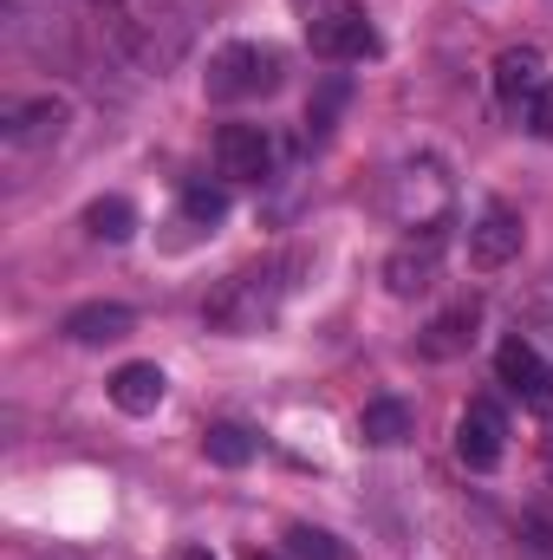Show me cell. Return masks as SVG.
Returning a JSON list of instances; mask_svg holds the SVG:
<instances>
[{
  "label": "cell",
  "instance_id": "obj_1",
  "mask_svg": "<svg viewBox=\"0 0 553 560\" xmlns=\"http://www.w3.org/2000/svg\"><path fill=\"white\" fill-rule=\"evenodd\" d=\"M105 33H111V46H118L138 72L163 79V72H176L183 52L196 46V13H189V0H111Z\"/></svg>",
  "mask_w": 553,
  "mask_h": 560
},
{
  "label": "cell",
  "instance_id": "obj_2",
  "mask_svg": "<svg viewBox=\"0 0 553 560\" xmlns=\"http://www.w3.org/2000/svg\"><path fill=\"white\" fill-rule=\"evenodd\" d=\"M299 255H268V261H255V268H235V275L222 280L209 300H202V319L215 326V332H261V326H274V313H280V300L299 287Z\"/></svg>",
  "mask_w": 553,
  "mask_h": 560
},
{
  "label": "cell",
  "instance_id": "obj_3",
  "mask_svg": "<svg viewBox=\"0 0 553 560\" xmlns=\"http://www.w3.org/2000/svg\"><path fill=\"white\" fill-rule=\"evenodd\" d=\"M385 209H391L404 229L430 235V229L449 222V209H456V183L443 176L436 156H411V163L391 170V183H385Z\"/></svg>",
  "mask_w": 553,
  "mask_h": 560
},
{
  "label": "cell",
  "instance_id": "obj_4",
  "mask_svg": "<svg viewBox=\"0 0 553 560\" xmlns=\"http://www.w3.org/2000/svg\"><path fill=\"white\" fill-rule=\"evenodd\" d=\"M299 7V26H306V46L332 66H352V59H372L378 52V33L365 20L358 0H293Z\"/></svg>",
  "mask_w": 553,
  "mask_h": 560
},
{
  "label": "cell",
  "instance_id": "obj_5",
  "mask_svg": "<svg viewBox=\"0 0 553 560\" xmlns=\"http://www.w3.org/2000/svg\"><path fill=\"white\" fill-rule=\"evenodd\" d=\"M280 85V52L274 46H222L215 59H209V72H202V92L215 98V105H235V98H261V92H274Z\"/></svg>",
  "mask_w": 553,
  "mask_h": 560
},
{
  "label": "cell",
  "instance_id": "obj_6",
  "mask_svg": "<svg viewBox=\"0 0 553 560\" xmlns=\"http://www.w3.org/2000/svg\"><path fill=\"white\" fill-rule=\"evenodd\" d=\"M72 131V105L66 98H33V105H20L13 118H7V156H52L59 143Z\"/></svg>",
  "mask_w": 553,
  "mask_h": 560
},
{
  "label": "cell",
  "instance_id": "obj_7",
  "mask_svg": "<svg viewBox=\"0 0 553 560\" xmlns=\"http://www.w3.org/2000/svg\"><path fill=\"white\" fill-rule=\"evenodd\" d=\"M502 450H508V418H502V405L475 398V405L456 418V456H462L469 469H495Z\"/></svg>",
  "mask_w": 553,
  "mask_h": 560
},
{
  "label": "cell",
  "instance_id": "obj_8",
  "mask_svg": "<svg viewBox=\"0 0 553 560\" xmlns=\"http://www.w3.org/2000/svg\"><path fill=\"white\" fill-rule=\"evenodd\" d=\"M215 170L235 183H261L274 170V138L261 125H222L215 131Z\"/></svg>",
  "mask_w": 553,
  "mask_h": 560
},
{
  "label": "cell",
  "instance_id": "obj_9",
  "mask_svg": "<svg viewBox=\"0 0 553 560\" xmlns=\"http://www.w3.org/2000/svg\"><path fill=\"white\" fill-rule=\"evenodd\" d=\"M436 268H443V229L411 235L404 248H391V261H385V287H391L398 300H416V293L436 287Z\"/></svg>",
  "mask_w": 553,
  "mask_h": 560
},
{
  "label": "cell",
  "instance_id": "obj_10",
  "mask_svg": "<svg viewBox=\"0 0 553 560\" xmlns=\"http://www.w3.org/2000/svg\"><path fill=\"white\" fill-rule=\"evenodd\" d=\"M495 372H502V385L508 392H521L528 405H553V365L528 346V339H502V352H495Z\"/></svg>",
  "mask_w": 553,
  "mask_h": 560
},
{
  "label": "cell",
  "instance_id": "obj_11",
  "mask_svg": "<svg viewBox=\"0 0 553 560\" xmlns=\"http://www.w3.org/2000/svg\"><path fill=\"white\" fill-rule=\"evenodd\" d=\"M515 255H521V215L502 209V202L482 209V222L469 229V261H475V268H508Z\"/></svg>",
  "mask_w": 553,
  "mask_h": 560
},
{
  "label": "cell",
  "instance_id": "obj_12",
  "mask_svg": "<svg viewBox=\"0 0 553 560\" xmlns=\"http://www.w3.org/2000/svg\"><path fill=\"white\" fill-rule=\"evenodd\" d=\"M475 326H482V306H475V300H462V306L436 313V319L416 332V352H423V359H436V365H443V359H462V352L475 346Z\"/></svg>",
  "mask_w": 553,
  "mask_h": 560
},
{
  "label": "cell",
  "instance_id": "obj_13",
  "mask_svg": "<svg viewBox=\"0 0 553 560\" xmlns=\"http://www.w3.org/2000/svg\"><path fill=\"white\" fill-rule=\"evenodd\" d=\"M131 326H138V313L118 306V300H92V306H72V313H66V339H79V346H111V339H125Z\"/></svg>",
  "mask_w": 553,
  "mask_h": 560
},
{
  "label": "cell",
  "instance_id": "obj_14",
  "mask_svg": "<svg viewBox=\"0 0 553 560\" xmlns=\"http://www.w3.org/2000/svg\"><path fill=\"white\" fill-rule=\"evenodd\" d=\"M548 85V66H541V52L534 46H508L502 59H495V92H502V105H528L534 92Z\"/></svg>",
  "mask_w": 553,
  "mask_h": 560
},
{
  "label": "cell",
  "instance_id": "obj_15",
  "mask_svg": "<svg viewBox=\"0 0 553 560\" xmlns=\"http://www.w3.org/2000/svg\"><path fill=\"white\" fill-rule=\"evenodd\" d=\"M111 405L125 411V418H150L156 405H163V372L156 365H118L111 372Z\"/></svg>",
  "mask_w": 553,
  "mask_h": 560
},
{
  "label": "cell",
  "instance_id": "obj_16",
  "mask_svg": "<svg viewBox=\"0 0 553 560\" xmlns=\"http://www.w3.org/2000/svg\"><path fill=\"white\" fill-rule=\"evenodd\" d=\"M358 436H365L372 450L404 443V436H411V405H404V398H372V405L358 411Z\"/></svg>",
  "mask_w": 553,
  "mask_h": 560
},
{
  "label": "cell",
  "instance_id": "obj_17",
  "mask_svg": "<svg viewBox=\"0 0 553 560\" xmlns=\"http://www.w3.org/2000/svg\"><path fill=\"white\" fill-rule=\"evenodd\" d=\"M85 229H92L98 242H131V235H138V202H131V196H98V202L85 209Z\"/></svg>",
  "mask_w": 553,
  "mask_h": 560
},
{
  "label": "cell",
  "instance_id": "obj_18",
  "mask_svg": "<svg viewBox=\"0 0 553 560\" xmlns=\"http://www.w3.org/2000/svg\"><path fill=\"white\" fill-rule=\"evenodd\" d=\"M202 450H209V463H222V469H242V463H255V430L248 423H209L202 430Z\"/></svg>",
  "mask_w": 553,
  "mask_h": 560
},
{
  "label": "cell",
  "instance_id": "obj_19",
  "mask_svg": "<svg viewBox=\"0 0 553 560\" xmlns=\"http://www.w3.org/2000/svg\"><path fill=\"white\" fill-rule=\"evenodd\" d=\"M345 98H352V79L345 72H332L319 92H313V105H306V138H332V125H339V112H345Z\"/></svg>",
  "mask_w": 553,
  "mask_h": 560
},
{
  "label": "cell",
  "instance_id": "obj_20",
  "mask_svg": "<svg viewBox=\"0 0 553 560\" xmlns=\"http://www.w3.org/2000/svg\"><path fill=\"white\" fill-rule=\"evenodd\" d=\"M286 555H293V560H345V548H339L326 528H313V522H293V528H286Z\"/></svg>",
  "mask_w": 553,
  "mask_h": 560
},
{
  "label": "cell",
  "instance_id": "obj_21",
  "mask_svg": "<svg viewBox=\"0 0 553 560\" xmlns=\"http://www.w3.org/2000/svg\"><path fill=\"white\" fill-rule=\"evenodd\" d=\"M183 215L202 222V229L222 222V215H228V189H222V183H189V189H183Z\"/></svg>",
  "mask_w": 553,
  "mask_h": 560
},
{
  "label": "cell",
  "instance_id": "obj_22",
  "mask_svg": "<svg viewBox=\"0 0 553 560\" xmlns=\"http://www.w3.org/2000/svg\"><path fill=\"white\" fill-rule=\"evenodd\" d=\"M528 131L553 143V79L541 85V92H534V98H528Z\"/></svg>",
  "mask_w": 553,
  "mask_h": 560
},
{
  "label": "cell",
  "instance_id": "obj_23",
  "mask_svg": "<svg viewBox=\"0 0 553 560\" xmlns=\"http://www.w3.org/2000/svg\"><path fill=\"white\" fill-rule=\"evenodd\" d=\"M169 560H215V555H209V548H176Z\"/></svg>",
  "mask_w": 553,
  "mask_h": 560
},
{
  "label": "cell",
  "instance_id": "obj_24",
  "mask_svg": "<svg viewBox=\"0 0 553 560\" xmlns=\"http://www.w3.org/2000/svg\"><path fill=\"white\" fill-rule=\"evenodd\" d=\"M242 560H286V555H268V548H248Z\"/></svg>",
  "mask_w": 553,
  "mask_h": 560
}]
</instances>
